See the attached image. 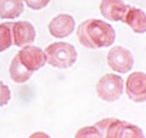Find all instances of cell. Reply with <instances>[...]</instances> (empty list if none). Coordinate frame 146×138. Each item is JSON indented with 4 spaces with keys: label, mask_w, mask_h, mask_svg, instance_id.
<instances>
[{
    "label": "cell",
    "mask_w": 146,
    "mask_h": 138,
    "mask_svg": "<svg viewBox=\"0 0 146 138\" xmlns=\"http://www.w3.org/2000/svg\"><path fill=\"white\" fill-rule=\"evenodd\" d=\"M24 11L23 0H0V18L13 19Z\"/></svg>",
    "instance_id": "cell-12"
},
{
    "label": "cell",
    "mask_w": 146,
    "mask_h": 138,
    "mask_svg": "<svg viewBox=\"0 0 146 138\" xmlns=\"http://www.w3.org/2000/svg\"><path fill=\"white\" fill-rule=\"evenodd\" d=\"M123 91V78L115 74H106L100 78L96 84V92L98 97L107 102H113L119 99Z\"/></svg>",
    "instance_id": "cell-3"
},
{
    "label": "cell",
    "mask_w": 146,
    "mask_h": 138,
    "mask_svg": "<svg viewBox=\"0 0 146 138\" xmlns=\"http://www.w3.org/2000/svg\"><path fill=\"white\" fill-rule=\"evenodd\" d=\"M44 53L48 64L61 69L72 66L77 59L75 47L66 42H56L50 44L46 48Z\"/></svg>",
    "instance_id": "cell-2"
},
{
    "label": "cell",
    "mask_w": 146,
    "mask_h": 138,
    "mask_svg": "<svg viewBox=\"0 0 146 138\" xmlns=\"http://www.w3.org/2000/svg\"><path fill=\"white\" fill-rule=\"evenodd\" d=\"M10 77L14 82L21 83L28 81L33 72L27 69L19 59L18 55L13 58L9 68Z\"/></svg>",
    "instance_id": "cell-13"
},
{
    "label": "cell",
    "mask_w": 146,
    "mask_h": 138,
    "mask_svg": "<svg viewBox=\"0 0 146 138\" xmlns=\"http://www.w3.org/2000/svg\"><path fill=\"white\" fill-rule=\"evenodd\" d=\"M13 22H6L0 24V52L5 51L13 44Z\"/></svg>",
    "instance_id": "cell-14"
},
{
    "label": "cell",
    "mask_w": 146,
    "mask_h": 138,
    "mask_svg": "<svg viewBox=\"0 0 146 138\" xmlns=\"http://www.w3.org/2000/svg\"><path fill=\"white\" fill-rule=\"evenodd\" d=\"M51 0H24L27 5L34 10H39L46 7Z\"/></svg>",
    "instance_id": "cell-17"
},
{
    "label": "cell",
    "mask_w": 146,
    "mask_h": 138,
    "mask_svg": "<svg viewBox=\"0 0 146 138\" xmlns=\"http://www.w3.org/2000/svg\"><path fill=\"white\" fill-rule=\"evenodd\" d=\"M123 22L128 24L133 31L138 34H143L146 31L145 14L139 9L129 6L124 17Z\"/></svg>",
    "instance_id": "cell-11"
},
{
    "label": "cell",
    "mask_w": 146,
    "mask_h": 138,
    "mask_svg": "<svg viewBox=\"0 0 146 138\" xmlns=\"http://www.w3.org/2000/svg\"><path fill=\"white\" fill-rule=\"evenodd\" d=\"M128 7L129 5L125 4L123 0H102L100 4V11L108 20L123 22Z\"/></svg>",
    "instance_id": "cell-10"
},
{
    "label": "cell",
    "mask_w": 146,
    "mask_h": 138,
    "mask_svg": "<svg viewBox=\"0 0 146 138\" xmlns=\"http://www.w3.org/2000/svg\"><path fill=\"white\" fill-rule=\"evenodd\" d=\"M107 62L111 69L121 73H125L132 69L134 59L129 50L122 46L111 48L107 55Z\"/></svg>",
    "instance_id": "cell-4"
},
{
    "label": "cell",
    "mask_w": 146,
    "mask_h": 138,
    "mask_svg": "<svg viewBox=\"0 0 146 138\" xmlns=\"http://www.w3.org/2000/svg\"><path fill=\"white\" fill-rule=\"evenodd\" d=\"M13 44L21 47L34 42L36 36L35 28L28 21L12 23Z\"/></svg>",
    "instance_id": "cell-9"
},
{
    "label": "cell",
    "mask_w": 146,
    "mask_h": 138,
    "mask_svg": "<svg viewBox=\"0 0 146 138\" xmlns=\"http://www.w3.org/2000/svg\"><path fill=\"white\" fill-rule=\"evenodd\" d=\"M21 63L29 71H37L45 65L46 57L40 48L34 46H27L17 54Z\"/></svg>",
    "instance_id": "cell-6"
},
{
    "label": "cell",
    "mask_w": 146,
    "mask_h": 138,
    "mask_svg": "<svg viewBox=\"0 0 146 138\" xmlns=\"http://www.w3.org/2000/svg\"><path fill=\"white\" fill-rule=\"evenodd\" d=\"M126 93L131 100L142 102L146 100V77L143 72H134L128 77L125 84Z\"/></svg>",
    "instance_id": "cell-7"
},
{
    "label": "cell",
    "mask_w": 146,
    "mask_h": 138,
    "mask_svg": "<svg viewBox=\"0 0 146 138\" xmlns=\"http://www.w3.org/2000/svg\"><path fill=\"white\" fill-rule=\"evenodd\" d=\"M11 99V91L7 85L0 81V107L6 105Z\"/></svg>",
    "instance_id": "cell-16"
},
{
    "label": "cell",
    "mask_w": 146,
    "mask_h": 138,
    "mask_svg": "<svg viewBox=\"0 0 146 138\" xmlns=\"http://www.w3.org/2000/svg\"><path fill=\"white\" fill-rule=\"evenodd\" d=\"M106 137L143 138L144 135L142 129L135 125L112 118V120L107 127Z\"/></svg>",
    "instance_id": "cell-5"
},
{
    "label": "cell",
    "mask_w": 146,
    "mask_h": 138,
    "mask_svg": "<svg viewBox=\"0 0 146 138\" xmlns=\"http://www.w3.org/2000/svg\"><path fill=\"white\" fill-rule=\"evenodd\" d=\"M76 137H101V136L95 125H94L80 129L76 135Z\"/></svg>",
    "instance_id": "cell-15"
},
{
    "label": "cell",
    "mask_w": 146,
    "mask_h": 138,
    "mask_svg": "<svg viewBox=\"0 0 146 138\" xmlns=\"http://www.w3.org/2000/svg\"><path fill=\"white\" fill-rule=\"evenodd\" d=\"M77 36L80 44L88 48L108 47L114 43L115 32L108 23L91 18L81 23L78 27Z\"/></svg>",
    "instance_id": "cell-1"
},
{
    "label": "cell",
    "mask_w": 146,
    "mask_h": 138,
    "mask_svg": "<svg viewBox=\"0 0 146 138\" xmlns=\"http://www.w3.org/2000/svg\"><path fill=\"white\" fill-rule=\"evenodd\" d=\"M76 23L71 16L61 14L54 17L48 24V30L51 36L58 38L68 36L75 28Z\"/></svg>",
    "instance_id": "cell-8"
}]
</instances>
